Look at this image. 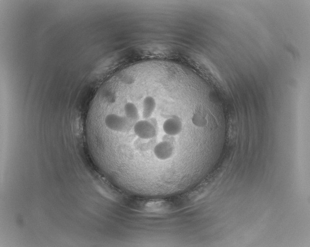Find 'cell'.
I'll use <instances>...</instances> for the list:
<instances>
[{"mask_svg":"<svg viewBox=\"0 0 310 247\" xmlns=\"http://www.w3.org/2000/svg\"><path fill=\"white\" fill-rule=\"evenodd\" d=\"M174 148L172 144L167 141H162L155 145L153 149L155 156L158 160L164 161L171 157Z\"/></svg>","mask_w":310,"mask_h":247,"instance_id":"6da1fadb","label":"cell"},{"mask_svg":"<svg viewBox=\"0 0 310 247\" xmlns=\"http://www.w3.org/2000/svg\"><path fill=\"white\" fill-rule=\"evenodd\" d=\"M182 128L181 121L177 116H171L167 118L163 124L165 133L170 136H174L181 133Z\"/></svg>","mask_w":310,"mask_h":247,"instance_id":"7a4b0ae2","label":"cell"}]
</instances>
